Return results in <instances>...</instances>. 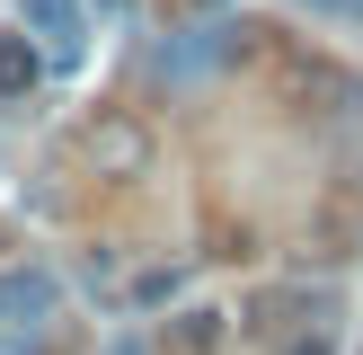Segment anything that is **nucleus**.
Segmentation results:
<instances>
[{"mask_svg": "<svg viewBox=\"0 0 363 355\" xmlns=\"http://www.w3.org/2000/svg\"><path fill=\"white\" fill-rule=\"evenodd\" d=\"M222 329H230V320L213 311V302H186V311L160 329V355H213V346H222Z\"/></svg>", "mask_w": 363, "mask_h": 355, "instance_id": "7", "label": "nucleus"}, {"mask_svg": "<svg viewBox=\"0 0 363 355\" xmlns=\"http://www.w3.org/2000/svg\"><path fill=\"white\" fill-rule=\"evenodd\" d=\"M177 284H186V266H151V275H133V302L151 311V302H169Z\"/></svg>", "mask_w": 363, "mask_h": 355, "instance_id": "8", "label": "nucleus"}, {"mask_svg": "<svg viewBox=\"0 0 363 355\" xmlns=\"http://www.w3.org/2000/svg\"><path fill=\"white\" fill-rule=\"evenodd\" d=\"M0 355H9V346H0Z\"/></svg>", "mask_w": 363, "mask_h": 355, "instance_id": "14", "label": "nucleus"}, {"mask_svg": "<svg viewBox=\"0 0 363 355\" xmlns=\"http://www.w3.org/2000/svg\"><path fill=\"white\" fill-rule=\"evenodd\" d=\"M311 9H328V18H363V0H311Z\"/></svg>", "mask_w": 363, "mask_h": 355, "instance_id": "9", "label": "nucleus"}, {"mask_svg": "<svg viewBox=\"0 0 363 355\" xmlns=\"http://www.w3.org/2000/svg\"><path fill=\"white\" fill-rule=\"evenodd\" d=\"M106 355H160V346H142V337H116V346H106Z\"/></svg>", "mask_w": 363, "mask_h": 355, "instance_id": "11", "label": "nucleus"}, {"mask_svg": "<svg viewBox=\"0 0 363 355\" xmlns=\"http://www.w3.org/2000/svg\"><path fill=\"white\" fill-rule=\"evenodd\" d=\"M53 302H62V275L53 266H0V329H18V320H53Z\"/></svg>", "mask_w": 363, "mask_h": 355, "instance_id": "4", "label": "nucleus"}, {"mask_svg": "<svg viewBox=\"0 0 363 355\" xmlns=\"http://www.w3.org/2000/svg\"><path fill=\"white\" fill-rule=\"evenodd\" d=\"M98 9H133V0H98Z\"/></svg>", "mask_w": 363, "mask_h": 355, "instance_id": "13", "label": "nucleus"}, {"mask_svg": "<svg viewBox=\"0 0 363 355\" xmlns=\"http://www.w3.org/2000/svg\"><path fill=\"white\" fill-rule=\"evenodd\" d=\"M80 160H89V178H106V187H142L151 160H160V142H151V124H142L133 106H98L89 133H80Z\"/></svg>", "mask_w": 363, "mask_h": 355, "instance_id": "2", "label": "nucleus"}, {"mask_svg": "<svg viewBox=\"0 0 363 355\" xmlns=\"http://www.w3.org/2000/svg\"><path fill=\"white\" fill-rule=\"evenodd\" d=\"M266 89H275L284 116H363V71L328 62V53H311V45H284L275 62H266Z\"/></svg>", "mask_w": 363, "mask_h": 355, "instance_id": "1", "label": "nucleus"}, {"mask_svg": "<svg viewBox=\"0 0 363 355\" xmlns=\"http://www.w3.org/2000/svg\"><path fill=\"white\" fill-rule=\"evenodd\" d=\"M35 80H45V53H35L27 27H9V36H0V106L35 98Z\"/></svg>", "mask_w": 363, "mask_h": 355, "instance_id": "6", "label": "nucleus"}, {"mask_svg": "<svg viewBox=\"0 0 363 355\" xmlns=\"http://www.w3.org/2000/svg\"><path fill=\"white\" fill-rule=\"evenodd\" d=\"M177 9H195V18H213V9H230V0H177Z\"/></svg>", "mask_w": 363, "mask_h": 355, "instance_id": "12", "label": "nucleus"}, {"mask_svg": "<svg viewBox=\"0 0 363 355\" xmlns=\"http://www.w3.org/2000/svg\"><path fill=\"white\" fill-rule=\"evenodd\" d=\"M18 27H27L35 36V53H45V62H80V45H89V36H80V0H18Z\"/></svg>", "mask_w": 363, "mask_h": 355, "instance_id": "3", "label": "nucleus"}, {"mask_svg": "<svg viewBox=\"0 0 363 355\" xmlns=\"http://www.w3.org/2000/svg\"><path fill=\"white\" fill-rule=\"evenodd\" d=\"M319 248H328V258H354L363 248V178H346V187L319 204Z\"/></svg>", "mask_w": 363, "mask_h": 355, "instance_id": "5", "label": "nucleus"}, {"mask_svg": "<svg viewBox=\"0 0 363 355\" xmlns=\"http://www.w3.org/2000/svg\"><path fill=\"white\" fill-rule=\"evenodd\" d=\"M293 355H328V337H319V329H311V337H293Z\"/></svg>", "mask_w": 363, "mask_h": 355, "instance_id": "10", "label": "nucleus"}]
</instances>
